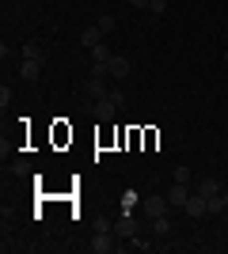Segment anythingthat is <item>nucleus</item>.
Instances as JSON below:
<instances>
[{"instance_id": "1", "label": "nucleus", "mask_w": 228, "mask_h": 254, "mask_svg": "<svg viewBox=\"0 0 228 254\" xmlns=\"http://www.w3.org/2000/svg\"><path fill=\"white\" fill-rule=\"evenodd\" d=\"M87 251L91 254H107V251H114V228H107V232H99L91 243H87Z\"/></svg>"}, {"instance_id": "2", "label": "nucleus", "mask_w": 228, "mask_h": 254, "mask_svg": "<svg viewBox=\"0 0 228 254\" xmlns=\"http://www.w3.org/2000/svg\"><path fill=\"white\" fill-rule=\"evenodd\" d=\"M130 68H133L130 57H122V53H114V57L107 61V72L114 76V80H126V76H130Z\"/></svg>"}, {"instance_id": "3", "label": "nucleus", "mask_w": 228, "mask_h": 254, "mask_svg": "<svg viewBox=\"0 0 228 254\" xmlns=\"http://www.w3.org/2000/svg\"><path fill=\"white\" fill-rule=\"evenodd\" d=\"M114 235H118V239H133V235H137V220H133L130 212H122L118 220H114Z\"/></svg>"}, {"instance_id": "4", "label": "nucleus", "mask_w": 228, "mask_h": 254, "mask_svg": "<svg viewBox=\"0 0 228 254\" xmlns=\"http://www.w3.org/2000/svg\"><path fill=\"white\" fill-rule=\"evenodd\" d=\"M114 110H118V103H114L110 95L95 99V122H114Z\"/></svg>"}, {"instance_id": "5", "label": "nucleus", "mask_w": 228, "mask_h": 254, "mask_svg": "<svg viewBox=\"0 0 228 254\" xmlns=\"http://www.w3.org/2000/svg\"><path fill=\"white\" fill-rule=\"evenodd\" d=\"M183 212H186V216H209V205H206V197H202V193H190V197H186V205H183Z\"/></svg>"}, {"instance_id": "6", "label": "nucleus", "mask_w": 228, "mask_h": 254, "mask_svg": "<svg viewBox=\"0 0 228 254\" xmlns=\"http://www.w3.org/2000/svg\"><path fill=\"white\" fill-rule=\"evenodd\" d=\"M186 197H190V186H186V182H175L171 190H167V201H171V209H183Z\"/></svg>"}, {"instance_id": "7", "label": "nucleus", "mask_w": 228, "mask_h": 254, "mask_svg": "<svg viewBox=\"0 0 228 254\" xmlns=\"http://www.w3.org/2000/svg\"><path fill=\"white\" fill-rule=\"evenodd\" d=\"M167 209H171L167 197H145V212H149L152 220H156V216H167Z\"/></svg>"}, {"instance_id": "8", "label": "nucleus", "mask_w": 228, "mask_h": 254, "mask_svg": "<svg viewBox=\"0 0 228 254\" xmlns=\"http://www.w3.org/2000/svg\"><path fill=\"white\" fill-rule=\"evenodd\" d=\"M19 76L23 80H38V76H42V57H27V61L19 64Z\"/></svg>"}, {"instance_id": "9", "label": "nucleus", "mask_w": 228, "mask_h": 254, "mask_svg": "<svg viewBox=\"0 0 228 254\" xmlns=\"http://www.w3.org/2000/svg\"><path fill=\"white\" fill-rule=\"evenodd\" d=\"M103 34H107V31H103V27L95 23V27H87V31L80 34V42H84L87 50H91V46H99V42H103Z\"/></svg>"}, {"instance_id": "10", "label": "nucleus", "mask_w": 228, "mask_h": 254, "mask_svg": "<svg viewBox=\"0 0 228 254\" xmlns=\"http://www.w3.org/2000/svg\"><path fill=\"white\" fill-rule=\"evenodd\" d=\"M87 53H91V64H107L110 57H114V53H110V50H107V46H103V42H99V46H91V50H87Z\"/></svg>"}, {"instance_id": "11", "label": "nucleus", "mask_w": 228, "mask_h": 254, "mask_svg": "<svg viewBox=\"0 0 228 254\" xmlns=\"http://www.w3.org/2000/svg\"><path fill=\"white\" fill-rule=\"evenodd\" d=\"M194 193H202V197H213V193H221V182H217V179H202Z\"/></svg>"}, {"instance_id": "12", "label": "nucleus", "mask_w": 228, "mask_h": 254, "mask_svg": "<svg viewBox=\"0 0 228 254\" xmlns=\"http://www.w3.org/2000/svg\"><path fill=\"white\" fill-rule=\"evenodd\" d=\"M152 228H156V235H167V232H171V220H167V216H156Z\"/></svg>"}, {"instance_id": "13", "label": "nucleus", "mask_w": 228, "mask_h": 254, "mask_svg": "<svg viewBox=\"0 0 228 254\" xmlns=\"http://www.w3.org/2000/svg\"><path fill=\"white\" fill-rule=\"evenodd\" d=\"M175 182H186V186H190V167H175Z\"/></svg>"}, {"instance_id": "14", "label": "nucleus", "mask_w": 228, "mask_h": 254, "mask_svg": "<svg viewBox=\"0 0 228 254\" xmlns=\"http://www.w3.org/2000/svg\"><path fill=\"white\" fill-rule=\"evenodd\" d=\"M23 57H42V50H38V46H34V42H27V46H23Z\"/></svg>"}, {"instance_id": "15", "label": "nucleus", "mask_w": 228, "mask_h": 254, "mask_svg": "<svg viewBox=\"0 0 228 254\" xmlns=\"http://www.w3.org/2000/svg\"><path fill=\"white\" fill-rule=\"evenodd\" d=\"M149 11H152V15H163V11H167V0H152Z\"/></svg>"}, {"instance_id": "16", "label": "nucleus", "mask_w": 228, "mask_h": 254, "mask_svg": "<svg viewBox=\"0 0 228 254\" xmlns=\"http://www.w3.org/2000/svg\"><path fill=\"white\" fill-rule=\"evenodd\" d=\"M133 205H137V193H133V190H130V193H126V197H122V209L130 212V209H133Z\"/></svg>"}, {"instance_id": "17", "label": "nucleus", "mask_w": 228, "mask_h": 254, "mask_svg": "<svg viewBox=\"0 0 228 254\" xmlns=\"http://www.w3.org/2000/svg\"><path fill=\"white\" fill-rule=\"evenodd\" d=\"M133 8H152V0H130Z\"/></svg>"}, {"instance_id": "18", "label": "nucleus", "mask_w": 228, "mask_h": 254, "mask_svg": "<svg viewBox=\"0 0 228 254\" xmlns=\"http://www.w3.org/2000/svg\"><path fill=\"white\" fill-rule=\"evenodd\" d=\"M221 197H225V209H228V190H221Z\"/></svg>"}, {"instance_id": "19", "label": "nucleus", "mask_w": 228, "mask_h": 254, "mask_svg": "<svg viewBox=\"0 0 228 254\" xmlns=\"http://www.w3.org/2000/svg\"><path fill=\"white\" fill-rule=\"evenodd\" d=\"M225 64H228V50H225Z\"/></svg>"}]
</instances>
